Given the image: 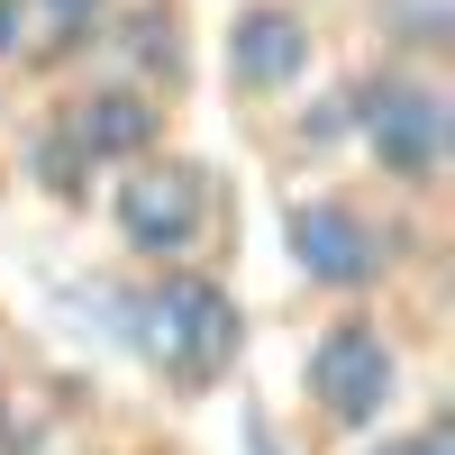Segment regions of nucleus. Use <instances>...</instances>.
<instances>
[{
    "label": "nucleus",
    "instance_id": "nucleus-1",
    "mask_svg": "<svg viewBox=\"0 0 455 455\" xmlns=\"http://www.w3.org/2000/svg\"><path fill=\"white\" fill-rule=\"evenodd\" d=\"M109 337L156 373L173 401H210L228 373L246 364V300L219 264H164V274L100 283Z\"/></svg>",
    "mask_w": 455,
    "mask_h": 455
},
{
    "label": "nucleus",
    "instance_id": "nucleus-2",
    "mask_svg": "<svg viewBox=\"0 0 455 455\" xmlns=\"http://www.w3.org/2000/svg\"><path fill=\"white\" fill-rule=\"evenodd\" d=\"M428 237V210H392L355 192V182H291L283 192V255H291V283L319 291L328 310H355V300H383L419 255Z\"/></svg>",
    "mask_w": 455,
    "mask_h": 455
},
{
    "label": "nucleus",
    "instance_id": "nucleus-3",
    "mask_svg": "<svg viewBox=\"0 0 455 455\" xmlns=\"http://www.w3.org/2000/svg\"><path fill=\"white\" fill-rule=\"evenodd\" d=\"M337 92H347V146L373 164L383 201L437 219L446 173H455V83H446V64H392V55H373Z\"/></svg>",
    "mask_w": 455,
    "mask_h": 455
},
{
    "label": "nucleus",
    "instance_id": "nucleus-4",
    "mask_svg": "<svg viewBox=\"0 0 455 455\" xmlns=\"http://www.w3.org/2000/svg\"><path fill=\"white\" fill-rule=\"evenodd\" d=\"M410 392V347L383 319V300H355V310H328L300 347V419L328 446H364L373 428L401 419Z\"/></svg>",
    "mask_w": 455,
    "mask_h": 455
},
{
    "label": "nucleus",
    "instance_id": "nucleus-5",
    "mask_svg": "<svg viewBox=\"0 0 455 455\" xmlns=\"http://www.w3.org/2000/svg\"><path fill=\"white\" fill-rule=\"evenodd\" d=\"M100 210H109V237H119V255L137 264V274L210 264V246H219V182H210L201 156H182V146L109 173Z\"/></svg>",
    "mask_w": 455,
    "mask_h": 455
},
{
    "label": "nucleus",
    "instance_id": "nucleus-6",
    "mask_svg": "<svg viewBox=\"0 0 455 455\" xmlns=\"http://www.w3.org/2000/svg\"><path fill=\"white\" fill-rule=\"evenodd\" d=\"M219 73L237 109H291L319 73V10L310 0H237L219 28Z\"/></svg>",
    "mask_w": 455,
    "mask_h": 455
},
{
    "label": "nucleus",
    "instance_id": "nucleus-7",
    "mask_svg": "<svg viewBox=\"0 0 455 455\" xmlns=\"http://www.w3.org/2000/svg\"><path fill=\"white\" fill-rule=\"evenodd\" d=\"M55 119H64L73 146L100 164V182L173 146V100L146 92V83H119V73H73V83L55 92Z\"/></svg>",
    "mask_w": 455,
    "mask_h": 455
},
{
    "label": "nucleus",
    "instance_id": "nucleus-8",
    "mask_svg": "<svg viewBox=\"0 0 455 455\" xmlns=\"http://www.w3.org/2000/svg\"><path fill=\"white\" fill-rule=\"evenodd\" d=\"M92 73H119V83H146V92H182L192 83V36H182V0H119L100 28V55Z\"/></svg>",
    "mask_w": 455,
    "mask_h": 455
},
{
    "label": "nucleus",
    "instance_id": "nucleus-9",
    "mask_svg": "<svg viewBox=\"0 0 455 455\" xmlns=\"http://www.w3.org/2000/svg\"><path fill=\"white\" fill-rule=\"evenodd\" d=\"M19 182L36 201H55V210H92V192H100V164L73 146V128L55 119V100L19 128Z\"/></svg>",
    "mask_w": 455,
    "mask_h": 455
},
{
    "label": "nucleus",
    "instance_id": "nucleus-10",
    "mask_svg": "<svg viewBox=\"0 0 455 455\" xmlns=\"http://www.w3.org/2000/svg\"><path fill=\"white\" fill-rule=\"evenodd\" d=\"M109 10H119V0H28V19H36V55H28V73H64V83H73V73H92Z\"/></svg>",
    "mask_w": 455,
    "mask_h": 455
},
{
    "label": "nucleus",
    "instance_id": "nucleus-11",
    "mask_svg": "<svg viewBox=\"0 0 455 455\" xmlns=\"http://www.w3.org/2000/svg\"><path fill=\"white\" fill-rule=\"evenodd\" d=\"M373 36H383L373 55H392V64H446L455 0H373Z\"/></svg>",
    "mask_w": 455,
    "mask_h": 455
},
{
    "label": "nucleus",
    "instance_id": "nucleus-12",
    "mask_svg": "<svg viewBox=\"0 0 455 455\" xmlns=\"http://www.w3.org/2000/svg\"><path fill=\"white\" fill-rule=\"evenodd\" d=\"M283 137H291V156H310V173H319V164L337 156V146H347V92H337V83H328V92H319V109H310V100H300Z\"/></svg>",
    "mask_w": 455,
    "mask_h": 455
},
{
    "label": "nucleus",
    "instance_id": "nucleus-13",
    "mask_svg": "<svg viewBox=\"0 0 455 455\" xmlns=\"http://www.w3.org/2000/svg\"><path fill=\"white\" fill-rule=\"evenodd\" d=\"M355 455H455V428H446V410H419V419H392V428H373Z\"/></svg>",
    "mask_w": 455,
    "mask_h": 455
},
{
    "label": "nucleus",
    "instance_id": "nucleus-14",
    "mask_svg": "<svg viewBox=\"0 0 455 455\" xmlns=\"http://www.w3.org/2000/svg\"><path fill=\"white\" fill-rule=\"evenodd\" d=\"M0 455H46V410H36L28 392L0 401Z\"/></svg>",
    "mask_w": 455,
    "mask_h": 455
},
{
    "label": "nucleus",
    "instance_id": "nucleus-15",
    "mask_svg": "<svg viewBox=\"0 0 455 455\" xmlns=\"http://www.w3.org/2000/svg\"><path fill=\"white\" fill-rule=\"evenodd\" d=\"M36 55V19H28V0H0V73L28 64Z\"/></svg>",
    "mask_w": 455,
    "mask_h": 455
},
{
    "label": "nucleus",
    "instance_id": "nucleus-16",
    "mask_svg": "<svg viewBox=\"0 0 455 455\" xmlns=\"http://www.w3.org/2000/svg\"><path fill=\"white\" fill-rule=\"evenodd\" d=\"M19 392V328H10V310H0V401Z\"/></svg>",
    "mask_w": 455,
    "mask_h": 455
},
{
    "label": "nucleus",
    "instance_id": "nucleus-17",
    "mask_svg": "<svg viewBox=\"0 0 455 455\" xmlns=\"http://www.w3.org/2000/svg\"><path fill=\"white\" fill-rule=\"evenodd\" d=\"M246 446H255V455H291V446H283V428L264 419V410H246Z\"/></svg>",
    "mask_w": 455,
    "mask_h": 455
},
{
    "label": "nucleus",
    "instance_id": "nucleus-18",
    "mask_svg": "<svg viewBox=\"0 0 455 455\" xmlns=\"http://www.w3.org/2000/svg\"><path fill=\"white\" fill-rule=\"evenodd\" d=\"M100 455H173V446H146V437H137V446H100Z\"/></svg>",
    "mask_w": 455,
    "mask_h": 455
}]
</instances>
